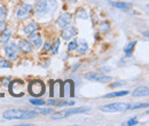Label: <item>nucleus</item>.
I'll list each match as a JSON object with an SVG mask.
<instances>
[{
	"instance_id": "12",
	"label": "nucleus",
	"mask_w": 149,
	"mask_h": 126,
	"mask_svg": "<svg viewBox=\"0 0 149 126\" xmlns=\"http://www.w3.org/2000/svg\"><path fill=\"white\" fill-rule=\"evenodd\" d=\"M64 30L62 31V39H64V40H69V39H71V38H73L74 36L77 34V29L76 28H73V27H65V28H63Z\"/></svg>"
},
{
	"instance_id": "32",
	"label": "nucleus",
	"mask_w": 149,
	"mask_h": 126,
	"mask_svg": "<svg viewBox=\"0 0 149 126\" xmlns=\"http://www.w3.org/2000/svg\"><path fill=\"white\" fill-rule=\"evenodd\" d=\"M7 16V11L5 7H0V20H4Z\"/></svg>"
},
{
	"instance_id": "9",
	"label": "nucleus",
	"mask_w": 149,
	"mask_h": 126,
	"mask_svg": "<svg viewBox=\"0 0 149 126\" xmlns=\"http://www.w3.org/2000/svg\"><path fill=\"white\" fill-rule=\"evenodd\" d=\"M32 5L30 4H24L22 5L19 9H17V13H16V17L20 19V20H25L30 16L31 12H32Z\"/></svg>"
},
{
	"instance_id": "19",
	"label": "nucleus",
	"mask_w": 149,
	"mask_h": 126,
	"mask_svg": "<svg viewBox=\"0 0 149 126\" xmlns=\"http://www.w3.org/2000/svg\"><path fill=\"white\" fill-rule=\"evenodd\" d=\"M38 28H39V25H38V23H36V22H32V23H30V24H28L25 28H24V33L25 34H31V33H33V32H36L37 30H38Z\"/></svg>"
},
{
	"instance_id": "34",
	"label": "nucleus",
	"mask_w": 149,
	"mask_h": 126,
	"mask_svg": "<svg viewBox=\"0 0 149 126\" xmlns=\"http://www.w3.org/2000/svg\"><path fill=\"white\" fill-rule=\"evenodd\" d=\"M139 124V121L135 119V118H131L128 121H127V125L128 126H133V125H138Z\"/></svg>"
},
{
	"instance_id": "27",
	"label": "nucleus",
	"mask_w": 149,
	"mask_h": 126,
	"mask_svg": "<svg viewBox=\"0 0 149 126\" xmlns=\"http://www.w3.org/2000/svg\"><path fill=\"white\" fill-rule=\"evenodd\" d=\"M29 102L31 104H33V105H43V104H45V101L41 100V99H30Z\"/></svg>"
},
{
	"instance_id": "16",
	"label": "nucleus",
	"mask_w": 149,
	"mask_h": 126,
	"mask_svg": "<svg viewBox=\"0 0 149 126\" xmlns=\"http://www.w3.org/2000/svg\"><path fill=\"white\" fill-rule=\"evenodd\" d=\"M76 49L79 54H85L88 50V45H87L86 40H84V39H79V41L77 40V48Z\"/></svg>"
},
{
	"instance_id": "1",
	"label": "nucleus",
	"mask_w": 149,
	"mask_h": 126,
	"mask_svg": "<svg viewBox=\"0 0 149 126\" xmlns=\"http://www.w3.org/2000/svg\"><path fill=\"white\" fill-rule=\"evenodd\" d=\"M56 8H57L56 0H38L35 7H32V9L36 13V16L38 17L52 14L56 11Z\"/></svg>"
},
{
	"instance_id": "24",
	"label": "nucleus",
	"mask_w": 149,
	"mask_h": 126,
	"mask_svg": "<svg viewBox=\"0 0 149 126\" xmlns=\"http://www.w3.org/2000/svg\"><path fill=\"white\" fill-rule=\"evenodd\" d=\"M11 34L12 32L11 31H6L1 34V37H0V42H3V44H7L9 41V38H11Z\"/></svg>"
},
{
	"instance_id": "5",
	"label": "nucleus",
	"mask_w": 149,
	"mask_h": 126,
	"mask_svg": "<svg viewBox=\"0 0 149 126\" xmlns=\"http://www.w3.org/2000/svg\"><path fill=\"white\" fill-rule=\"evenodd\" d=\"M9 92H11V94L13 96H17V97L24 95V93H25L24 83L22 80H19V79L13 80L11 83V85H9Z\"/></svg>"
},
{
	"instance_id": "2",
	"label": "nucleus",
	"mask_w": 149,
	"mask_h": 126,
	"mask_svg": "<svg viewBox=\"0 0 149 126\" xmlns=\"http://www.w3.org/2000/svg\"><path fill=\"white\" fill-rule=\"evenodd\" d=\"M4 118L9 119V120H15V119H32L37 117L36 111H29V110H20V109H9L4 112Z\"/></svg>"
},
{
	"instance_id": "6",
	"label": "nucleus",
	"mask_w": 149,
	"mask_h": 126,
	"mask_svg": "<svg viewBox=\"0 0 149 126\" xmlns=\"http://www.w3.org/2000/svg\"><path fill=\"white\" fill-rule=\"evenodd\" d=\"M29 92L31 95H35V96H41L44 95L45 93V85L41 80H33L30 83V86H29Z\"/></svg>"
},
{
	"instance_id": "10",
	"label": "nucleus",
	"mask_w": 149,
	"mask_h": 126,
	"mask_svg": "<svg viewBox=\"0 0 149 126\" xmlns=\"http://www.w3.org/2000/svg\"><path fill=\"white\" fill-rule=\"evenodd\" d=\"M71 21H72V15H71L70 13H63V14L57 19L56 23H57V25H59L60 28L63 29V28L70 25Z\"/></svg>"
},
{
	"instance_id": "21",
	"label": "nucleus",
	"mask_w": 149,
	"mask_h": 126,
	"mask_svg": "<svg viewBox=\"0 0 149 126\" xmlns=\"http://www.w3.org/2000/svg\"><path fill=\"white\" fill-rule=\"evenodd\" d=\"M127 94H128V91H120V92H114V93L107 94V95H104L103 97H104V99H111V97H118V96H124V95H127Z\"/></svg>"
},
{
	"instance_id": "36",
	"label": "nucleus",
	"mask_w": 149,
	"mask_h": 126,
	"mask_svg": "<svg viewBox=\"0 0 149 126\" xmlns=\"http://www.w3.org/2000/svg\"><path fill=\"white\" fill-rule=\"evenodd\" d=\"M124 84V82H119V83H115L114 85H111L110 87H116V86H119V85H123Z\"/></svg>"
},
{
	"instance_id": "33",
	"label": "nucleus",
	"mask_w": 149,
	"mask_h": 126,
	"mask_svg": "<svg viewBox=\"0 0 149 126\" xmlns=\"http://www.w3.org/2000/svg\"><path fill=\"white\" fill-rule=\"evenodd\" d=\"M6 28H7V24H6V22L5 21H0V32H4L5 30H6Z\"/></svg>"
},
{
	"instance_id": "25",
	"label": "nucleus",
	"mask_w": 149,
	"mask_h": 126,
	"mask_svg": "<svg viewBox=\"0 0 149 126\" xmlns=\"http://www.w3.org/2000/svg\"><path fill=\"white\" fill-rule=\"evenodd\" d=\"M4 68H6V69H8V68H12V64H11V62L9 61H7V60H0V69H4Z\"/></svg>"
},
{
	"instance_id": "22",
	"label": "nucleus",
	"mask_w": 149,
	"mask_h": 126,
	"mask_svg": "<svg viewBox=\"0 0 149 126\" xmlns=\"http://www.w3.org/2000/svg\"><path fill=\"white\" fill-rule=\"evenodd\" d=\"M36 112H38V113H43V115H52L53 112H55L52 108H40L39 105H38V108H36V110H35Z\"/></svg>"
},
{
	"instance_id": "8",
	"label": "nucleus",
	"mask_w": 149,
	"mask_h": 126,
	"mask_svg": "<svg viewBox=\"0 0 149 126\" xmlns=\"http://www.w3.org/2000/svg\"><path fill=\"white\" fill-rule=\"evenodd\" d=\"M86 79L92 80V82H99V83H110L112 80V77L102 75V74H98V72H91V74L86 75Z\"/></svg>"
},
{
	"instance_id": "28",
	"label": "nucleus",
	"mask_w": 149,
	"mask_h": 126,
	"mask_svg": "<svg viewBox=\"0 0 149 126\" xmlns=\"http://www.w3.org/2000/svg\"><path fill=\"white\" fill-rule=\"evenodd\" d=\"M148 107V103H134L130 104V109H140V108H146Z\"/></svg>"
},
{
	"instance_id": "15",
	"label": "nucleus",
	"mask_w": 149,
	"mask_h": 126,
	"mask_svg": "<svg viewBox=\"0 0 149 126\" xmlns=\"http://www.w3.org/2000/svg\"><path fill=\"white\" fill-rule=\"evenodd\" d=\"M47 104H49V105H56V107H65V105H73L74 101H57L55 99H49L47 101Z\"/></svg>"
},
{
	"instance_id": "30",
	"label": "nucleus",
	"mask_w": 149,
	"mask_h": 126,
	"mask_svg": "<svg viewBox=\"0 0 149 126\" xmlns=\"http://www.w3.org/2000/svg\"><path fill=\"white\" fill-rule=\"evenodd\" d=\"M59 46H60V40H59V39H56V41H55L54 46L51 48L52 54H56V53H57V50H59Z\"/></svg>"
},
{
	"instance_id": "29",
	"label": "nucleus",
	"mask_w": 149,
	"mask_h": 126,
	"mask_svg": "<svg viewBox=\"0 0 149 126\" xmlns=\"http://www.w3.org/2000/svg\"><path fill=\"white\" fill-rule=\"evenodd\" d=\"M109 29H110V25L107 22H103V23L100 24V31L101 32H107Z\"/></svg>"
},
{
	"instance_id": "4",
	"label": "nucleus",
	"mask_w": 149,
	"mask_h": 126,
	"mask_svg": "<svg viewBox=\"0 0 149 126\" xmlns=\"http://www.w3.org/2000/svg\"><path fill=\"white\" fill-rule=\"evenodd\" d=\"M100 109L104 112H125L130 109V104L124 102H116V103L102 105Z\"/></svg>"
},
{
	"instance_id": "26",
	"label": "nucleus",
	"mask_w": 149,
	"mask_h": 126,
	"mask_svg": "<svg viewBox=\"0 0 149 126\" xmlns=\"http://www.w3.org/2000/svg\"><path fill=\"white\" fill-rule=\"evenodd\" d=\"M77 17H78V19H83V20H86V19H88V13H86V11H84V9H79V11L77 12Z\"/></svg>"
},
{
	"instance_id": "20",
	"label": "nucleus",
	"mask_w": 149,
	"mask_h": 126,
	"mask_svg": "<svg viewBox=\"0 0 149 126\" xmlns=\"http://www.w3.org/2000/svg\"><path fill=\"white\" fill-rule=\"evenodd\" d=\"M110 4L114 6V7H116V8H118V9H122V11H126V9H128V7L131 6V4H128V3H118V1H110Z\"/></svg>"
},
{
	"instance_id": "31",
	"label": "nucleus",
	"mask_w": 149,
	"mask_h": 126,
	"mask_svg": "<svg viewBox=\"0 0 149 126\" xmlns=\"http://www.w3.org/2000/svg\"><path fill=\"white\" fill-rule=\"evenodd\" d=\"M77 48V40H72L69 45H68V49L69 50H74Z\"/></svg>"
},
{
	"instance_id": "11",
	"label": "nucleus",
	"mask_w": 149,
	"mask_h": 126,
	"mask_svg": "<svg viewBox=\"0 0 149 126\" xmlns=\"http://www.w3.org/2000/svg\"><path fill=\"white\" fill-rule=\"evenodd\" d=\"M51 96H59V97H64L63 96V86L62 84L57 80L51 86Z\"/></svg>"
},
{
	"instance_id": "17",
	"label": "nucleus",
	"mask_w": 149,
	"mask_h": 126,
	"mask_svg": "<svg viewBox=\"0 0 149 126\" xmlns=\"http://www.w3.org/2000/svg\"><path fill=\"white\" fill-rule=\"evenodd\" d=\"M17 46H19V49H21V50H23L25 53H29V52L32 50V45L28 40H20Z\"/></svg>"
},
{
	"instance_id": "13",
	"label": "nucleus",
	"mask_w": 149,
	"mask_h": 126,
	"mask_svg": "<svg viewBox=\"0 0 149 126\" xmlns=\"http://www.w3.org/2000/svg\"><path fill=\"white\" fill-rule=\"evenodd\" d=\"M30 37H29V39H28V41L31 44V45H33L36 48H39L40 46H41V44H43V40H41V37H40V34H38V33H31V34H29Z\"/></svg>"
},
{
	"instance_id": "18",
	"label": "nucleus",
	"mask_w": 149,
	"mask_h": 126,
	"mask_svg": "<svg viewBox=\"0 0 149 126\" xmlns=\"http://www.w3.org/2000/svg\"><path fill=\"white\" fill-rule=\"evenodd\" d=\"M148 93H149V90L147 86H140L133 91V96H147Z\"/></svg>"
},
{
	"instance_id": "14",
	"label": "nucleus",
	"mask_w": 149,
	"mask_h": 126,
	"mask_svg": "<svg viewBox=\"0 0 149 126\" xmlns=\"http://www.w3.org/2000/svg\"><path fill=\"white\" fill-rule=\"evenodd\" d=\"M63 96H73V83L71 80L63 84Z\"/></svg>"
},
{
	"instance_id": "3",
	"label": "nucleus",
	"mask_w": 149,
	"mask_h": 126,
	"mask_svg": "<svg viewBox=\"0 0 149 126\" xmlns=\"http://www.w3.org/2000/svg\"><path fill=\"white\" fill-rule=\"evenodd\" d=\"M91 108L90 107H78V108H72V109H68L64 111H60V112H53L52 113V118L53 119H63L65 117H69L71 115H76V113H83V112H87L90 111Z\"/></svg>"
},
{
	"instance_id": "23",
	"label": "nucleus",
	"mask_w": 149,
	"mask_h": 126,
	"mask_svg": "<svg viewBox=\"0 0 149 126\" xmlns=\"http://www.w3.org/2000/svg\"><path fill=\"white\" fill-rule=\"evenodd\" d=\"M135 44H136V41H131V42H128L127 46L125 47L124 52H125V54H126L127 56H131V55H132V52H133V49H134V47H135Z\"/></svg>"
},
{
	"instance_id": "35",
	"label": "nucleus",
	"mask_w": 149,
	"mask_h": 126,
	"mask_svg": "<svg viewBox=\"0 0 149 126\" xmlns=\"http://www.w3.org/2000/svg\"><path fill=\"white\" fill-rule=\"evenodd\" d=\"M44 49H45V50H49V49H51V42H47V44L44 46Z\"/></svg>"
},
{
	"instance_id": "7",
	"label": "nucleus",
	"mask_w": 149,
	"mask_h": 126,
	"mask_svg": "<svg viewBox=\"0 0 149 126\" xmlns=\"http://www.w3.org/2000/svg\"><path fill=\"white\" fill-rule=\"evenodd\" d=\"M5 54L7 56V58L15 61L17 55H19V46L15 42H9L5 46Z\"/></svg>"
}]
</instances>
